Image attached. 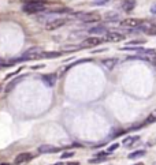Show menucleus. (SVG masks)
<instances>
[{
    "label": "nucleus",
    "instance_id": "nucleus-25",
    "mask_svg": "<svg viewBox=\"0 0 156 165\" xmlns=\"http://www.w3.org/2000/svg\"><path fill=\"white\" fill-rule=\"evenodd\" d=\"M151 12H152L153 15H156V4H153L152 7H151Z\"/></svg>",
    "mask_w": 156,
    "mask_h": 165
},
{
    "label": "nucleus",
    "instance_id": "nucleus-15",
    "mask_svg": "<svg viewBox=\"0 0 156 165\" xmlns=\"http://www.w3.org/2000/svg\"><path fill=\"white\" fill-rule=\"evenodd\" d=\"M23 78H25V75H22V77H18L17 79H14V81H12V82H10V83L7 85V88H6V91H10V90H12V89H14V86H17V85L19 83V82H21L22 79H23Z\"/></svg>",
    "mask_w": 156,
    "mask_h": 165
},
{
    "label": "nucleus",
    "instance_id": "nucleus-13",
    "mask_svg": "<svg viewBox=\"0 0 156 165\" xmlns=\"http://www.w3.org/2000/svg\"><path fill=\"white\" fill-rule=\"evenodd\" d=\"M136 7V0H125L123 4H122V8H123L126 12H130L133 11Z\"/></svg>",
    "mask_w": 156,
    "mask_h": 165
},
{
    "label": "nucleus",
    "instance_id": "nucleus-23",
    "mask_svg": "<svg viewBox=\"0 0 156 165\" xmlns=\"http://www.w3.org/2000/svg\"><path fill=\"white\" fill-rule=\"evenodd\" d=\"M106 156H108V151H99L96 157H106Z\"/></svg>",
    "mask_w": 156,
    "mask_h": 165
},
{
    "label": "nucleus",
    "instance_id": "nucleus-10",
    "mask_svg": "<svg viewBox=\"0 0 156 165\" xmlns=\"http://www.w3.org/2000/svg\"><path fill=\"white\" fill-rule=\"evenodd\" d=\"M121 26H123V28H137V26H140V21L134 19V18H128V19L121 22Z\"/></svg>",
    "mask_w": 156,
    "mask_h": 165
},
{
    "label": "nucleus",
    "instance_id": "nucleus-17",
    "mask_svg": "<svg viewBox=\"0 0 156 165\" xmlns=\"http://www.w3.org/2000/svg\"><path fill=\"white\" fill-rule=\"evenodd\" d=\"M144 156H145V150H137V151H134V153L129 154V158H130V160H136V158L144 157Z\"/></svg>",
    "mask_w": 156,
    "mask_h": 165
},
{
    "label": "nucleus",
    "instance_id": "nucleus-22",
    "mask_svg": "<svg viewBox=\"0 0 156 165\" xmlns=\"http://www.w3.org/2000/svg\"><path fill=\"white\" fill-rule=\"evenodd\" d=\"M110 1V0H97L96 3H93V4H96V6H101V4H107Z\"/></svg>",
    "mask_w": 156,
    "mask_h": 165
},
{
    "label": "nucleus",
    "instance_id": "nucleus-8",
    "mask_svg": "<svg viewBox=\"0 0 156 165\" xmlns=\"http://www.w3.org/2000/svg\"><path fill=\"white\" fill-rule=\"evenodd\" d=\"M123 38H125L123 34H119V33H115V32H111V33H107L106 34V40L107 41H111V42L122 41Z\"/></svg>",
    "mask_w": 156,
    "mask_h": 165
},
{
    "label": "nucleus",
    "instance_id": "nucleus-29",
    "mask_svg": "<svg viewBox=\"0 0 156 165\" xmlns=\"http://www.w3.org/2000/svg\"><path fill=\"white\" fill-rule=\"evenodd\" d=\"M1 165H10V164H7V162H4V164H1Z\"/></svg>",
    "mask_w": 156,
    "mask_h": 165
},
{
    "label": "nucleus",
    "instance_id": "nucleus-30",
    "mask_svg": "<svg viewBox=\"0 0 156 165\" xmlns=\"http://www.w3.org/2000/svg\"><path fill=\"white\" fill-rule=\"evenodd\" d=\"M136 165H142V164H141V162H139V164H136Z\"/></svg>",
    "mask_w": 156,
    "mask_h": 165
},
{
    "label": "nucleus",
    "instance_id": "nucleus-21",
    "mask_svg": "<svg viewBox=\"0 0 156 165\" xmlns=\"http://www.w3.org/2000/svg\"><path fill=\"white\" fill-rule=\"evenodd\" d=\"M73 156H74L73 151H66V153H63V154L61 156V158H70V157H73Z\"/></svg>",
    "mask_w": 156,
    "mask_h": 165
},
{
    "label": "nucleus",
    "instance_id": "nucleus-19",
    "mask_svg": "<svg viewBox=\"0 0 156 165\" xmlns=\"http://www.w3.org/2000/svg\"><path fill=\"white\" fill-rule=\"evenodd\" d=\"M118 148H119V145H118V143H114V145H111L110 148H108V150H107V151H108V154H111L112 151H115Z\"/></svg>",
    "mask_w": 156,
    "mask_h": 165
},
{
    "label": "nucleus",
    "instance_id": "nucleus-5",
    "mask_svg": "<svg viewBox=\"0 0 156 165\" xmlns=\"http://www.w3.org/2000/svg\"><path fill=\"white\" fill-rule=\"evenodd\" d=\"M33 158V154L32 153H21L18 154L14 160V164L15 165H22V164H26L28 161H30Z\"/></svg>",
    "mask_w": 156,
    "mask_h": 165
},
{
    "label": "nucleus",
    "instance_id": "nucleus-6",
    "mask_svg": "<svg viewBox=\"0 0 156 165\" xmlns=\"http://www.w3.org/2000/svg\"><path fill=\"white\" fill-rule=\"evenodd\" d=\"M101 42H103V38H99V37L92 35V37H88L86 40H84L82 45L84 46H96V45H99V44H101Z\"/></svg>",
    "mask_w": 156,
    "mask_h": 165
},
{
    "label": "nucleus",
    "instance_id": "nucleus-27",
    "mask_svg": "<svg viewBox=\"0 0 156 165\" xmlns=\"http://www.w3.org/2000/svg\"><path fill=\"white\" fill-rule=\"evenodd\" d=\"M66 165H79V162H77V161L75 162H69V164H66Z\"/></svg>",
    "mask_w": 156,
    "mask_h": 165
},
{
    "label": "nucleus",
    "instance_id": "nucleus-20",
    "mask_svg": "<svg viewBox=\"0 0 156 165\" xmlns=\"http://www.w3.org/2000/svg\"><path fill=\"white\" fill-rule=\"evenodd\" d=\"M141 44H144V40H134L129 42V45H141Z\"/></svg>",
    "mask_w": 156,
    "mask_h": 165
},
{
    "label": "nucleus",
    "instance_id": "nucleus-4",
    "mask_svg": "<svg viewBox=\"0 0 156 165\" xmlns=\"http://www.w3.org/2000/svg\"><path fill=\"white\" fill-rule=\"evenodd\" d=\"M66 19H63V18H58V19H51V21H48L45 23V29L47 30H56V29L62 28V26L66 25Z\"/></svg>",
    "mask_w": 156,
    "mask_h": 165
},
{
    "label": "nucleus",
    "instance_id": "nucleus-9",
    "mask_svg": "<svg viewBox=\"0 0 156 165\" xmlns=\"http://www.w3.org/2000/svg\"><path fill=\"white\" fill-rule=\"evenodd\" d=\"M59 151V148H55L52 145H43V146H40L39 148V153L41 154H48V153H56Z\"/></svg>",
    "mask_w": 156,
    "mask_h": 165
},
{
    "label": "nucleus",
    "instance_id": "nucleus-26",
    "mask_svg": "<svg viewBox=\"0 0 156 165\" xmlns=\"http://www.w3.org/2000/svg\"><path fill=\"white\" fill-rule=\"evenodd\" d=\"M151 62H152V64H153V66H156V53L153 55L152 57H151Z\"/></svg>",
    "mask_w": 156,
    "mask_h": 165
},
{
    "label": "nucleus",
    "instance_id": "nucleus-18",
    "mask_svg": "<svg viewBox=\"0 0 156 165\" xmlns=\"http://www.w3.org/2000/svg\"><path fill=\"white\" fill-rule=\"evenodd\" d=\"M104 18L107 21H117V19H119V14H117V12H107V15Z\"/></svg>",
    "mask_w": 156,
    "mask_h": 165
},
{
    "label": "nucleus",
    "instance_id": "nucleus-11",
    "mask_svg": "<svg viewBox=\"0 0 156 165\" xmlns=\"http://www.w3.org/2000/svg\"><path fill=\"white\" fill-rule=\"evenodd\" d=\"M101 64H103L106 68H108V70H112L114 67L118 64V59H115V57H111V59H104V60H101Z\"/></svg>",
    "mask_w": 156,
    "mask_h": 165
},
{
    "label": "nucleus",
    "instance_id": "nucleus-31",
    "mask_svg": "<svg viewBox=\"0 0 156 165\" xmlns=\"http://www.w3.org/2000/svg\"><path fill=\"white\" fill-rule=\"evenodd\" d=\"M155 26H156V23H155Z\"/></svg>",
    "mask_w": 156,
    "mask_h": 165
},
{
    "label": "nucleus",
    "instance_id": "nucleus-24",
    "mask_svg": "<svg viewBox=\"0 0 156 165\" xmlns=\"http://www.w3.org/2000/svg\"><path fill=\"white\" fill-rule=\"evenodd\" d=\"M125 132H126V131L121 130V131H118V132H114V134H112V137H114V138H117V137H119V135H123Z\"/></svg>",
    "mask_w": 156,
    "mask_h": 165
},
{
    "label": "nucleus",
    "instance_id": "nucleus-7",
    "mask_svg": "<svg viewBox=\"0 0 156 165\" xmlns=\"http://www.w3.org/2000/svg\"><path fill=\"white\" fill-rule=\"evenodd\" d=\"M56 74H48V75H43L41 77V81L48 86V88H52L53 85L56 83Z\"/></svg>",
    "mask_w": 156,
    "mask_h": 165
},
{
    "label": "nucleus",
    "instance_id": "nucleus-2",
    "mask_svg": "<svg viewBox=\"0 0 156 165\" xmlns=\"http://www.w3.org/2000/svg\"><path fill=\"white\" fill-rule=\"evenodd\" d=\"M74 17L79 21L85 22V23H93V22H99L101 19V17L99 14H96V12H78Z\"/></svg>",
    "mask_w": 156,
    "mask_h": 165
},
{
    "label": "nucleus",
    "instance_id": "nucleus-12",
    "mask_svg": "<svg viewBox=\"0 0 156 165\" xmlns=\"http://www.w3.org/2000/svg\"><path fill=\"white\" fill-rule=\"evenodd\" d=\"M61 55V52H41L37 57L39 59H55V57H59Z\"/></svg>",
    "mask_w": 156,
    "mask_h": 165
},
{
    "label": "nucleus",
    "instance_id": "nucleus-1",
    "mask_svg": "<svg viewBox=\"0 0 156 165\" xmlns=\"http://www.w3.org/2000/svg\"><path fill=\"white\" fill-rule=\"evenodd\" d=\"M44 10H45L44 0H25V4L22 6V11L26 14H39Z\"/></svg>",
    "mask_w": 156,
    "mask_h": 165
},
{
    "label": "nucleus",
    "instance_id": "nucleus-28",
    "mask_svg": "<svg viewBox=\"0 0 156 165\" xmlns=\"http://www.w3.org/2000/svg\"><path fill=\"white\" fill-rule=\"evenodd\" d=\"M53 165H62V162H56V164H53Z\"/></svg>",
    "mask_w": 156,
    "mask_h": 165
},
{
    "label": "nucleus",
    "instance_id": "nucleus-16",
    "mask_svg": "<svg viewBox=\"0 0 156 165\" xmlns=\"http://www.w3.org/2000/svg\"><path fill=\"white\" fill-rule=\"evenodd\" d=\"M140 139V137L139 135H137V137H128L126 138V139L123 140V146H133V143H134V142H137V140Z\"/></svg>",
    "mask_w": 156,
    "mask_h": 165
},
{
    "label": "nucleus",
    "instance_id": "nucleus-14",
    "mask_svg": "<svg viewBox=\"0 0 156 165\" xmlns=\"http://www.w3.org/2000/svg\"><path fill=\"white\" fill-rule=\"evenodd\" d=\"M89 33L90 34H107V28L104 26H95V28H90L89 29Z\"/></svg>",
    "mask_w": 156,
    "mask_h": 165
},
{
    "label": "nucleus",
    "instance_id": "nucleus-3",
    "mask_svg": "<svg viewBox=\"0 0 156 165\" xmlns=\"http://www.w3.org/2000/svg\"><path fill=\"white\" fill-rule=\"evenodd\" d=\"M40 53H41V49L40 48H32L29 49L28 52H25L19 59H17L15 62H25V60H32V59H37Z\"/></svg>",
    "mask_w": 156,
    "mask_h": 165
}]
</instances>
